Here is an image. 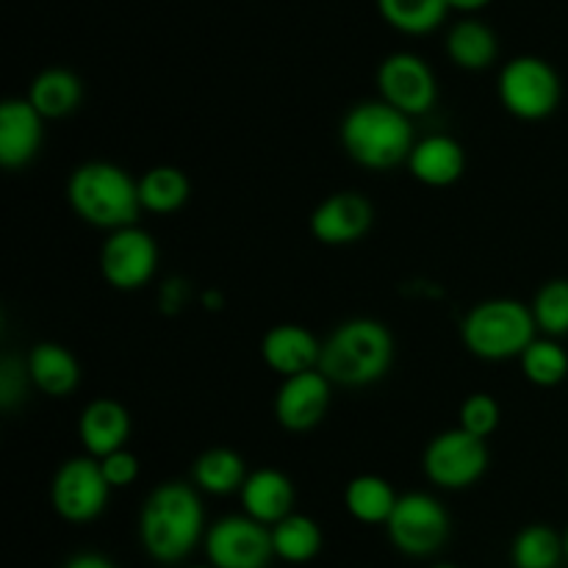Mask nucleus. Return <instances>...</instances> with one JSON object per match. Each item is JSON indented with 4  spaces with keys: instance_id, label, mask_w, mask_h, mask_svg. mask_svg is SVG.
Wrapping results in <instances>:
<instances>
[{
    "instance_id": "nucleus-34",
    "label": "nucleus",
    "mask_w": 568,
    "mask_h": 568,
    "mask_svg": "<svg viewBox=\"0 0 568 568\" xmlns=\"http://www.w3.org/2000/svg\"><path fill=\"white\" fill-rule=\"evenodd\" d=\"M64 568H114L109 558H103V555H94V552H83V555H75V558L67 560Z\"/></svg>"
},
{
    "instance_id": "nucleus-14",
    "label": "nucleus",
    "mask_w": 568,
    "mask_h": 568,
    "mask_svg": "<svg viewBox=\"0 0 568 568\" xmlns=\"http://www.w3.org/2000/svg\"><path fill=\"white\" fill-rule=\"evenodd\" d=\"M375 209L361 192H336L311 214V233L327 247H347L372 231Z\"/></svg>"
},
{
    "instance_id": "nucleus-8",
    "label": "nucleus",
    "mask_w": 568,
    "mask_h": 568,
    "mask_svg": "<svg viewBox=\"0 0 568 568\" xmlns=\"http://www.w3.org/2000/svg\"><path fill=\"white\" fill-rule=\"evenodd\" d=\"M386 527L388 538L399 552L410 558H427L447 544L449 514L430 494L410 491L397 499Z\"/></svg>"
},
{
    "instance_id": "nucleus-16",
    "label": "nucleus",
    "mask_w": 568,
    "mask_h": 568,
    "mask_svg": "<svg viewBox=\"0 0 568 568\" xmlns=\"http://www.w3.org/2000/svg\"><path fill=\"white\" fill-rule=\"evenodd\" d=\"M322 342L303 325H275L261 342V358L281 377L320 369Z\"/></svg>"
},
{
    "instance_id": "nucleus-10",
    "label": "nucleus",
    "mask_w": 568,
    "mask_h": 568,
    "mask_svg": "<svg viewBox=\"0 0 568 568\" xmlns=\"http://www.w3.org/2000/svg\"><path fill=\"white\" fill-rule=\"evenodd\" d=\"M159 270V244L139 225L111 231L100 247V272L111 288L136 292L153 281Z\"/></svg>"
},
{
    "instance_id": "nucleus-15",
    "label": "nucleus",
    "mask_w": 568,
    "mask_h": 568,
    "mask_svg": "<svg viewBox=\"0 0 568 568\" xmlns=\"http://www.w3.org/2000/svg\"><path fill=\"white\" fill-rule=\"evenodd\" d=\"M44 116L33 109L31 100L9 98L0 105V164L6 170H20L37 159L42 148Z\"/></svg>"
},
{
    "instance_id": "nucleus-32",
    "label": "nucleus",
    "mask_w": 568,
    "mask_h": 568,
    "mask_svg": "<svg viewBox=\"0 0 568 568\" xmlns=\"http://www.w3.org/2000/svg\"><path fill=\"white\" fill-rule=\"evenodd\" d=\"M26 381H31L28 366H22L17 358L0 361V405L6 410H11L20 403L22 392H26Z\"/></svg>"
},
{
    "instance_id": "nucleus-17",
    "label": "nucleus",
    "mask_w": 568,
    "mask_h": 568,
    "mask_svg": "<svg viewBox=\"0 0 568 568\" xmlns=\"http://www.w3.org/2000/svg\"><path fill=\"white\" fill-rule=\"evenodd\" d=\"M408 170L425 186H453L466 172V150L447 133L419 139L408 155Z\"/></svg>"
},
{
    "instance_id": "nucleus-23",
    "label": "nucleus",
    "mask_w": 568,
    "mask_h": 568,
    "mask_svg": "<svg viewBox=\"0 0 568 568\" xmlns=\"http://www.w3.org/2000/svg\"><path fill=\"white\" fill-rule=\"evenodd\" d=\"M447 53L455 67L466 72H480L497 61L499 42L497 33L480 20H464L449 31Z\"/></svg>"
},
{
    "instance_id": "nucleus-30",
    "label": "nucleus",
    "mask_w": 568,
    "mask_h": 568,
    "mask_svg": "<svg viewBox=\"0 0 568 568\" xmlns=\"http://www.w3.org/2000/svg\"><path fill=\"white\" fill-rule=\"evenodd\" d=\"M532 316L544 336L564 338L568 336V281L566 277H555L538 288L536 300H532Z\"/></svg>"
},
{
    "instance_id": "nucleus-1",
    "label": "nucleus",
    "mask_w": 568,
    "mask_h": 568,
    "mask_svg": "<svg viewBox=\"0 0 568 568\" xmlns=\"http://www.w3.org/2000/svg\"><path fill=\"white\" fill-rule=\"evenodd\" d=\"M203 503L186 483H161L144 499L139 536L144 552L159 564H178L197 547L203 536Z\"/></svg>"
},
{
    "instance_id": "nucleus-25",
    "label": "nucleus",
    "mask_w": 568,
    "mask_h": 568,
    "mask_svg": "<svg viewBox=\"0 0 568 568\" xmlns=\"http://www.w3.org/2000/svg\"><path fill=\"white\" fill-rule=\"evenodd\" d=\"M192 194L186 172L178 166L161 164L144 172L139 178V197H142V209L153 211V214H172V211L183 209Z\"/></svg>"
},
{
    "instance_id": "nucleus-26",
    "label": "nucleus",
    "mask_w": 568,
    "mask_h": 568,
    "mask_svg": "<svg viewBox=\"0 0 568 568\" xmlns=\"http://www.w3.org/2000/svg\"><path fill=\"white\" fill-rule=\"evenodd\" d=\"M272 547H275L277 558L288 560V564H308L322 549L320 525L308 516L288 514L286 519L272 525Z\"/></svg>"
},
{
    "instance_id": "nucleus-20",
    "label": "nucleus",
    "mask_w": 568,
    "mask_h": 568,
    "mask_svg": "<svg viewBox=\"0 0 568 568\" xmlns=\"http://www.w3.org/2000/svg\"><path fill=\"white\" fill-rule=\"evenodd\" d=\"M28 375L31 383L48 397L61 399L70 397L81 383V366H78L75 355L67 347L53 342H42L28 353Z\"/></svg>"
},
{
    "instance_id": "nucleus-33",
    "label": "nucleus",
    "mask_w": 568,
    "mask_h": 568,
    "mask_svg": "<svg viewBox=\"0 0 568 568\" xmlns=\"http://www.w3.org/2000/svg\"><path fill=\"white\" fill-rule=\"evenodd\" d=\"M100 460V469H103L105 480H109L111 488H125L131 486L139 477V458L133 453H128L125 447L116 449V453L105 455Z\"/></svg>"
},
{
    "instance_id": "nucleus-37",
    "label": "nucleus",
    "mask_w": 568,
    "mask_h": 568,
    "mask_svg": "<svg viewBox=\"0 0 568 568\" xmlns=\"http://www.w3.org/2000/svg\"><path fill=\"white\" fill-rule=\"evenodd\" d=\"M433 568H455V566H449V564H442V566H433Z\"/></svg>"
},
{
    "instance_id": "nucleus-19",
    "label": "nucleus",
    "mask_w": 568,
    "mask_h": 568,
    "mask_svg": "<svg viewBox=\"0 0 568 568\" xmlns=\"http://www.w3.org/2000/svg\"><path fill=\"white\" fill-rule=\"evenodd\" d=\"M239 494H242V505L247 516L258 519L261 525H277L294 508L292 480L277 469L250 471Z\"/></svg>"
},
{
    "instance_id": "nucleus-4",
    "label": "nucleus",
    "mask_w": 568,
    "mask_h": 568,
    "mask_svg": "<svg viewBox=\"0 0 568 568\" xmlns=\"http://www.w3.org/2000/svg\"><path fill=\"white\" fill-rule=\"evenodd\" d=\"M67 200L83 222L103 231L136 225L144 211L139 181L111 161H87L75 166L67 181Z\"/></svg>"
},
{
    "instance_id": "nucleus-9",
    "label": "nucleus",
    "mask_w": 568,
    "mask_h": 568,
    "mask_svg": "<svg viewBox=\"0 0 568 568\" xmlns=\"http://www.w3.org/2000/svg\"><path fill=\"white\" fill-rule=\"evenodd\" d=\"M109 491L111 486L100 469V460L94 455H81V458H70L59 466L50 499L61 519L83 525L103 514Z\"/></svg>"
},
{
    "instance_id": "nucleus-7",
    "label": "nucleus",
    "mask_w": 568,
    "mask_h": 568,
    "mask_svg": "<svg viewBox=\"0 0 568 568\" xmlns=\"http://www.w3.org/2000/svg\"><path fill=\"white\" fill-rule=\"evenodd\" d=\"M422 466H425L427 480L436 483L438 488L460 491V488L475 486L488 469L486 438L464 430L460 425L438 433L425 447Z\"/></svg>"
},
{
    "instance_id": "nucleus-22",
    "label": "nucleus",
    "mask_w": 568,
    "mask_h": 568,
    "mask_svg": "<svg viewBox=\"0 0 568 568\" xmlns=\"http://www.w3.org/2000/svg\"><path fill=\"white\" fill-rule=\"evenodd\" d=\"M192 480L200 491L225 497V494L242 491L244 480H247V466L236 449L211 447L194 460Z\"/></svg>"
},
{
    "instance_id": "nucleus-6",
    "label": "nucleus",
    "mask_w": 568,
    "mask_h": 568,
    "mask_svg": "<svg viewBox=\"0 0 568 568\" xmlns=\"http://www.w3.org/2000/svg\"><path fill=\"white\" fill-rule=\"evenodd\" d=\"M499 103L519 120H547L560 105V75L538 55H516L503 67L497 81Z\"/></svg>"
},
{
    "instance_id": "nucleus-12",
    "label": "nucleus",
    "mask_w": 568,
    "mask_h": 568,
    "mask_svg": "<svg viewBox=\"0 0 568 568\" xmlns=\"http://www.w3.org/2000/svg\"><path fill=\"white\" fill-rule=\"evenodd\" d=\"M377 89L386 103L408 116L427 114L438 100V83L425 59L414 53H392L377 67Z\"/></svg>"
},
{
    "instance_id": "nucleus-35",
    "label": "nucleus",
    "mask_w": 568,
    "mask_h": 568,
    "mask_svg": "<svg viewBox=\"0 0 568 568\" xmlns=\"http://www.w3.org/2000/svg\"><path fill=\"white\" fill-rule=\"evenodd\" d=\"M449 9H458V11H477L483 6H488L491 0H447Z\"/></svg>"
},
{
    "instance_id": "nucleus-27",
    "label": "nucleus",
    "mask_w": 568,
    "mask_h": 568,
    "mask_svg": "<svg viewBox=\"0 0 568 568\" xmlns=\"http://www.w3.org/2000/svg\"><path fill=\"white\" fill-rule=\"evenodd\" d=\"M383 20L403 33H430L447 17V0H377Z\"/></svg>"
},
{
    "instance_id": "nucleus-24",
    "label": "nucleus",
    "mask_w": 568,
    "mask_h": 568,
    "mask_svg": "<svg viewBox=\"0 0 568 568\" xmlns=\"http://www.w3.org/2000/svg\"><path fill=\"white\" fill-rule=\"evenodd\" d=\"M397 499L399 497L388 486V480L377 475L353 477L344 491V505H347L349 516L364 525H386Z\"/></svg>"
},
{
    "instance_id": "nucleus-2",
    "label": "nucleus",
    "mask_w": 568,
    "mask_h": 568,
    "mask_svg": "<svg viewBox=\"0 0 568 568\" xmlns=\"http://www.w3.org/2000/svg\"><path fill=\"white\" fill-rule=\"evenodd\" d=\"M338 136H342L344 153L355 164L375 172L408 164V155L416 144L410 116L383 98L353 105L342 120Z\"/></svg>"
},
{
    "instance_id": "nucleus-3",
    "label": "nucleus",
    "mask_w": 568,
    "mask_h": 568,
    "mask_svg": "<svg viewBox=\"0 0 568 568\" xmlns=\"http://www.w3.org/2000/svg\"><path fill=\"white\" fill-rule=\"evenodd\" d=\"M394 364V338L383 322L355 316L322 342L320 372L336 386L364 388L383 381Z\"/></svg>"
},
{
    "instance_id": "nucleus-28",
    "label": "nucleus",
    "mask_w": 568,
    "mask_h": 568,
    "mask_svg": "<svg viewBox=\"0 0 568 568\" xmlns=\"http://www.w3.org/2000/svg\"><path fill=\"white\" fill-rule=\"evenodd\" d=\"M519 364L527 381H530L532 386L541 388L558 386V383H564L568 375V355L558 344V338L552 336L536 338V342L519 355Z\"/></svg>"
},
{
    "instance_id": "nucleus-29",
    "label": "nucleus",
    "mask_w": 568,
    "mask_h": 568,
    "mask_svg": "<svg viewBox=\"0 0 568 568\" xmlns=\"http://www.w3.org/2000/svg\"><path fill=\"white\" fill-rule=\"evenodd\" d=\"M566 555L564 538L547 525H530L516 536L510 558L516 568H555Z\"/></svg>"
},
{
    "instance_id": "nucleus-13",
    "label": "nucleus",
    "mask_w": 568,
    "mask_h": 568,
    "mask_svg": "<svg viewBox=\"0 0 568 568\" xmlns=\"http://www.w3.org/2000/svg\"><path fill=\"white\" fill-rule=\"evenodd\" d=\"M333 399V381L320 369L283 377L275 394V419L288 433H308L327 416Z\"/></svg>"
},
{
    "instance_id": "nucleus-36",
    "label": "nucleus",
    "mask_w": 568,
    "mask_h": 568,
    "mask_svg": "<svg viewBox=\"0 0 568 568\" xmlns=\"http://www.w3.org/2000/svg\"><path fill=\"white\" fill-rule=\"evenodd\" d=\"M564 549H566V558H568V530H566V536H564Z\"/></svg>"
},
{
    "instance_id": "nucleus-31",
    "label": "nucleus",
    "mask_w": 568,
    "mask_h": 568,
    "mask_svg": "<svg viewBox=\"0 0 568 568\" xmlns=\"http://www.w3.org/2000/svg\"><path fill=\"white\" fill-rule=\"evenodd\" d=\"M499 403L491 394H471L464 399L458 414V425L475 436L488 438L499 427Z\"/></svg>"
},
{
    "instance_id": "nucleus-18",
    "label": "nucleus",
    "mask_w": 568,
    "mask_h": 568,
    "mask_svg": "<svg viewBox=\"0 0 568 568\" xmlns=\"http://www.w3.org/2000/svg\"><path fill=\"white\" fill-rule=\"evenodd\" d=\"M78 438L89 455L105 458L131 438V414L116 399H92L78 419Z\"/></svg>"
},
{
    "instance_id": "nucleus-5",
    "label": "nucleus",
    "mask_w": 568,
    "mask_h": 568,
    "mask_svg": "<svg viewBox=\"0 0 568 568\" xmlns=\"http://www.w3.org/2000/svg\"><path fill=\"white\" fill-rule=\"evenodd\" d=\"M536 333L538 325L530 305L510 297L483 300L460 325L466 349L483 361L519 358L536 342Z\"/></svg>"
},
{
    "instance_id": "nucleus-11",
    "label": "nucleus",
    "mask_w": 568,
    "mask_h": 568,
    "mask_svg": "<svg viewBox=\"0 0 568 568\" xmlns=\"http://www.w3.org/2000/svg\"><path fill=\"white\" fill-rule=\"evenodd\" d=\"M214 568H266L275 558L272 530L253 516H225L205 536Z\"/></svg>"
},
{
    "instance_id": "nucleus-21",
    "label": "nucleus",
    "mask_w": 568,
    "mask_h": 568,
    "mask_svg": "<svg viewBox=\"0 0 568 568\" xmlns=\"http://www.w3.org/2000/svg\"><path fill=\"white\" fill-rule=\"evenodd\" d=\"M28 100L44 120H61V116H70L81 105L83 83L75 72L64 70V67H53V70H44L33 78L31 89H28Z\"/></svg>"
}]
</instances>
